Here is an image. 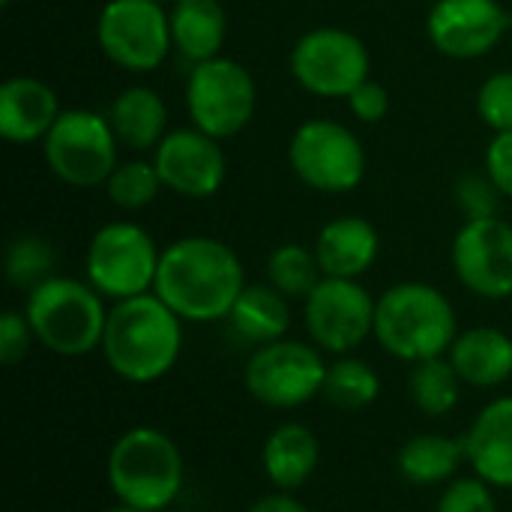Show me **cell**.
<instances>
[{
	"label": "cell",
	"instance_id": "obj_1",
	"mask_svg": "<svg viewBox=\"0 0 512 512\" xmlns=\"http://www.w3.org/2000/svg\"><path fill=\"white\" fill-rule=\"evenodd\" d=\"M246 288L240 255L216 237L192 234L162 249L153 294L186 324L228 321Z\"/></svg>",
	"mask_w": 512,
	"mask_h": 512
},
{
	"label": "cell",
	"instance_id": "obj_2",
	"mask_svg": "<svg viewBox=\"0 0 512 512\" xmlns=\"http://www.w3.org/2000/svg\"><path fill=\"white\" fill-rule=\"evenodd\" d=\"M183 324L186 321L153 291L114 303L99 348L105 366L135 387H150L168 378L183 354Z\"/></svg>",
	"mask_w": 512,
	"mask_h": 512
},
{
	"label": "cell",
	"instance_id": "obj_3",
	"mask_svg": "<svg viewBox=\"0 0 512 512\" xmlns=\"http://www.w3.org/2000/svg\"><path fill=\"white\" fill-rule=\"evenodd\" d=\"M459 336L450 297L429 282H396L375 306V342L402 363L447 357Z\"/></svg>",
	"mask_w": 512,
	"mask_h": 512
},
{
	"label": "cell",
	"instance_id": "obj_4",
	"mask_svg": "<svg viewBox=\"0 0 512 512\" xmlns=\"http://www.w3.org/2000/svg\"><path fill=\"white\" fill-rule=\"evenodd\" d=\"M105 483L117 504L168 512L183 492L186 462L168 432L156 426H132L108 450Z\"/></svg>",
	"mask_w": 512,
	"mask_h": 512
},
{
	"label": "cell",
	"instance_id": "obj_5",
	"mask_svg": "<svg viewBox=\"0 0 512 512\" xmlns=\"http://www.w3.org/2000/svg\"><path fill=\"white\" fill-rule=\"evenodd\" d=\"M108 309L105 297L87 279L72 276H51L24 300L36 345L63 360H81L102 348Z\"/></svg>",
	"mask_w": 512,
	"mask_h": 512
},
{
	"label": "cell",
	"instance_id": "obj_6",
	"mask_svg": "<svg viewBox=\"0 0 512 512\" xmlns=\"http://www.w3.org/2000/svg\"><path fill=\"white\" fill-rule=\"evenodd\" d=\"M162 249L138 222H108L102 225L84 252V279L105 300H129L150 294L156 285Z\"/></svg>",
	"mask_w": 512,
	"mask_h": 512
},
{
	"label": "cell",
	"instance_id": "obj_7",
	"mask_svg": "<svg viewBox=\"0 0 512 512\" xmlns=\"http://www.w3.org/2000/svg\"><path fill=\"white\" fill-rule=\"evenodd\" d=\"M327 366L330 363L321 348L285 336L249 354L243 366V387L264 408L294 411L324 393Z\"/></svg>",
	"mask_w": 512,
	"mask_h": 512
},
{
	"label": "cell",
	"instance_id": "obj_8",
	"mask_svg": "<svg viewBox=\"0 0 512 512\" xmlns=\"http://www.w3.org/2000/svg\"><path fill=\"white\" fill-rule=\"evenodd\" d=\"M51 174L75 189L105 186L111 171L120 165V141L108 114L90 108H69L57 117L42 141Z\"/></svg>",
	"mask_w": 512,
	"mask_h": 512
},
{
	"label": "cell",
	"instance_id": "obj_9",
	"mask_svg": "<svg viewBox=\"0 0 512 512\" xmlns=\"http://www.w3.org/2000/svg\"><path fill=\"white\" fill-rule=\"evenodd\" d=\"M288 165L312 192L345 195L354 192L366 177V150L345 123L315 117L294 129Z\"/></svg>",
	"mask_w": 512,
	"mask_h": 512
},
{
	"label": "cell",
	"instance_id": "obj_10",
	"mask_svg": "<svg viewBox=\"0 0 512 512\" xmlns=\"http://www.w3.org/2000/svg\"><path fill=\"white\" fill-rule=\"evenodd\" d=\"M294 81L321 99H348L363 81H369L372 57L366 42L345 27L306 30L288 57Z\"/></svg>",
	"mask_w": 512,
	"mask_h": 512
},
{
	"label": "cell",
	"instance_id": "obj_11",
	"mask_svg": "<svg viewBox=\"0 0 512 512\" xmlns=\"http://www.w3.org/2000/svg\"><path fill=\"white\" fill-rule=\"evenodd\" d=\"M255 108L258 84L243 63L219 54L192 66L186 81V111L195 129L219 141L234 138L252 123Z\"/></svg>",
	"mask_w": 512,
	"mask_h": 512
},
{
	"label": "cell",
	"instance_id": "obj_12",
	"mask_svg": "<svg viewBox=\"0 0 512 512\" xmlns=\"http://www.w3.org/2000/svg\"><path fill=\"white\" fill-rule=\"evenodd\" d=\"M96 42L114 66L153 72L174 48L168 6L156 0H108L96 18Z\"/></svg>",
	"mask_w": 512,
	"mask_h": 512
},
{
	"label": "cell",
	"instance_id": "obj_13",
	"mask_svg": "<svg viewBox=\"0 0 512 512\" xmlns=\"http://www.w3.org/2000/svg\"><path fill=\"white\" fill-rule=\"evenodd\" d=\"M375 306L360 279L324 276L303 300V327L315 348L333 357L354 354L369 336H375Z\"/></svg>",
	"mask_w": 512,
	"mask_h": 512
},
{
	"label": "cell",
	"instance_id": "obj_14",
	"mask_svg": "<svg viewBox=\"0 0 512 512\" xmlns=\"http://www.w3.org/2000/svg\"><path fill=\"white\" fill-rule=\"evenodd\" d=\"M453 270L483 300L512 297V225L501 216L465 219L453 237Z\"/></svg>",
	"mask_w": 512,
	"mask_h": 512
},
{
	"label": "cell",
	"instance_id": "obj_15",
	"mask_svg": "<svg viewBox=\"0 0 512 512\" xmlns=\"http://www.w3.org/2000/svg\"><path fill=\"white\" fill-rule=\"evenodd\" d=\"M153 165L162 177V186L189 201L213 198L228 174V159L219 138L195 126L171 129L153 150Z\"/></svg>",
	"mask_w": 512,
	"mask_h": 512
},
{
	"label": "cell",
	"instance_id": "obj_16",
	"mask_svg": "<svg viewBox=\"0 0 512 512\" xmlns=\"http://www.w3.org/2000/svg\"><path fill=\"white\" fill-rule=\"evenodd\" d=\"M510 30L501 0H435L426 15V36L435 51L453 60H477L498 48Z\"/></svg>",
	"mask_w": 512,
	"mask_h": 512
},
{
	"label": "cell",
	"instance_id": "obj_17",
	"mask_svg": "<svg viewBox=\"0 0 512 512\" xmlns=\"http://www.w3.org/2000/svg\"><path fill=\"white\" fill-rule=\"evenodd\" d=\"M468 468L498 492H512V396L480 408L462 435Z\"/></svg>",
	"mask_w": 512,
	"mask_h": 512
},
{
	"label": "cell",
	"instance_id": "obj_18",
	"mask_svg": "<svg viewBox=\"0 0 512 512\" xmlns=\"http://www.w3.org/2000/svg\"><path fill=\"white\" fill-rule=\"evenodd\" d=\"M60 114V99L42 78L12 75L0 84V135L9 144L45 141Z\"/></svg>",
	"mask_w": 512,
	"mask_h": 512
},
{
	"label": "cell",
	"instance_id": "obj_19",
	"mask_svg": "<svg viewBox=\"0 0 512 512\" xmlns=\"http://www.w3.org/2000/svg\"><path fill=\"white\" fill-rule=\"evenodd\" d=\"M312 249L324 276L360 279L375 267L381 255V237L378 228L363 216H336L318 231Z\"/></svg>",
	"mask_w": 512,
	"mask_h": 512
},
{
	"label": "cell",
	"instance_id": "obj_20",
	"mask_svg": "<svg viewBox=\"0 0 512 512\" xmlns=\"http://www.w3.org/2000/svg\"><path fill=\"white\" fill-rule=\"evenodd\" d=\"M447 357L462 384L477 390L504 387L512 378V336L492 324L459 330Z\"/></svg>",
	"mask_w": 512,
	"mask_h": 512
},
{
	"label": "cell",
	"instance_id": "obj_21",
	"mask_svg": "<svg viewBox=\"0 0 512 512\" xmlns=\"http://www.w3.org/2000/svg\"><path fill=\"white\" fill-rule=\"evenodd\" d=\"M321 462L318 435L306 423H279L261 447V471L276 492L303 489Z\"/></svg>",
	"mask_w": 512,
	"mask_h": 512
},
{
	"label": "cell",
	"instance_id": "obj_22",
	"mask_svg": "<svg viewBox=\"0 0 512 512\" xmlns=\"http://www.w3.org/2000/svg\"><path fill=\"white\" fill-rule=\"evenodd\" d=\"M108 120L114 126L120 147H129L135 153H153L159 141L171 132L168 105L147 84H132L120 90L108 108Z\"/></svg>",
	"mask_w": 512,
	"mask_h": 512
},
{
	"label": "cell",
	"instance_id": "obj_23",
	"mask_svg": "<svg viewBox=\"0 0 512 512\" xmlns=\"http://www.w3.org/2000/svg\"><path fill=\"white\" fill-rule=\"evenodd\" d=\"M462 465H468L462 438H450L441 432H420V435L408 438L396 453L399 477L417 489L453 483L459 477Z\"/></svg>",
	"mask_w": 512,
	"mask_h": 512
},
{
	"label": "cell",
	"instance_id": "obj_24",
	"mask_svg": "<svg viewBox=\"0 0 512 512\" xmlns=\"http://www.w3.org/2000/svg\"><path fill=\"white\" fill-rule=\"evenodd\" d=\"M171 42L195 66L222 54L228 18L219 0H177L168 9Z\"/></svg>",
	"mask_w": 512,
	"mask_h": 512
},
{
	"label": "cell",
	"instance_id": "obj_25",
	"mask_svg": "<svg viewBox=\"0 0 512 512\" xmlns=\"http://www.w3.org/2000/svg\"><path fill=\"white\" fill-rule=\"evenodd\" d=\"M228 327L231 333L252 345H270L288 336L291 330V306L288 297L282 291H276L270 282L267 285H246L243 294L237 297L231 315H228Z\"/></svg>",
	"mask_w": 512,
	"mask_h": 512
},
{
	"label": "cell",
	"instance_id": "obj_26",
	"mask_svg": "<svg viewBox=\"0 0 512 512\" xmlns=\"http://www.w3.org/2000/svg\"><path fill=\"white\" fill-rule=\"evenodd\" d=\"M408 396L414 408L426 417H447L456 411L462 399V378L453 369L450 357H432L411 366L408 375Z\"/></svg>",
	"mask_w": 512,
	"mask_h": 512
},
{
	"label": "cell",
	"instance_id": "obj_27",
	"mask_svg": "<svg viewBox=\"0 0 512 512\" xmlns=\"http://www.w3.org/2000/svg\"><path fill=\"white\" fill-rule=\"evenodd\" d=\"M378 396H381V375L375 372L372 363H366L354 354H345L327 366L321 399H327L333 408L363 411V408L375 405Z\"/></svg>",
	"mask_w": 512,
	"mask_h": 512
},
{
	"label": "cell",
	"instance_id": "obj_28",
	"mask_svg": "<svg viewBox=\"0 0 512 512\" xmlns=\"http://www.w3.org/2000/svg\"><path fill=\"white\" fill-rule=\"evenodd\" d=\"M54 267H57V252H54V246H51L48 237L33 234V231H24V234H18V237L9 240L6 261H3V273H6V282L12 288L30 294L36 285H42L45 279L57 276Z\"/></svg>",
	"mask_w": 512,
	"mask_h": 512
},
{
	"label": "cell",
	"instance_id": "obj_29",
	"mask_svg": "<svg viewBox=\"0 0 512 512\" xmlns=\"http://www.w3.org/2000/svg\"><path fill=\"white\" fill-rule=\"evenodd\" d=\"M321 279L318 255L303 243H282L267 258V282L288 300H306Z\"/></svg>",
	"mask_w": 512,
	"mask_h": 512
},
{
	"label": "cell",
	"instance_id": "obj_30",
	"mask_svg": "<svg viewBox=\"0 0 512 512\" xmlns=\"http://www.w3.org/2000/svg\"><path fill=\"white\" fill-rule=\"evenodd\" d=\"M162 177L153 165V159H129V162H120L111 177L105 180V195L114 207L126 210V213H135V210H144L150 207L159 192H162Z\"/></svg>",
	"mask_w": 512,
	"mask_h": 512
},
{
	"label": "cell",
	"instance_id": "obj_31",
	"mask_svg": "<svg viewBox=\"0 0 512 512\" xmlns=\"http://www.w3.org/2000/svg\"><path fill=\"white\" fill-rule=\"evenodd\" d=\"M477 114L492 132L512 129V69L489 75L477 90Z\"/></svg>",
	"mask_w": 512,
	"mask_h": 512
},
{
	"label": "cell",
	"instance_id": "obj_32",
	"mask_svg": "<svg viewBox=\"0 0 512 512\" xmlns=\"http://www.w3.org/2000/svg\"><path fill=\"white\" fill-rule=\"evenodd\" d=\"M498 489H492L486 480L477 474L471 477H456L453 483L444 486L435 512H498Z\"/></svg>",
	"mask_w": 512,
	"mask_h": 512
},
{
	"label": "cell",
	"instance_id": "obj_33",
	"mask_svg": "<svg viewBox=\"0 0 512 512\" xmlns=\"http://www.w3.org/2000/svg\"><path fill=\"white\" fill-rule=\"evenodd\" d=\"M501 189L492 183L489 174H477L468 171L456 180V204L465 213V219H486V216H498V201H501Z\"/></svg>",
	"mask_w": 512,
	"mask_h": 512
},
{
	"label": "cell",
	"instance_id": "obj_34",
	"mask_svg": "<svg viewBox=\"0 0 512 512\" xmlns=\"http://www.w3.org/2000/svg\"><path fill=\"white\" fill-rule=\"evenodd\" d=\"M36 345V336L30 330V321L24 315V309H6L0 315V363L3 366H18L30 348Z\"/></svg>",
	"mask_w": 512,
	"mask_h": 512
},
{
	"label": "cell",
	"instance_id": "obj_35",
	"mask_svg": "<svg viewBox=\"0 0 512 512\" xmlns=\"http://www.w3.org/2000/svg\"><path fill=\"white\" fill-rule=\"evenodd\" d=\"M348 111L360 120V123H381L390 111V93L384 84L378 81H363L348 99Z\"/></svg>",
	"mask_w": 512,
	"mask_h": 512
},
{
	"label": "cell",
	"instance_id": "obj_36",
	"mask_svg": "<svg viewBox=\"0 0 512 512\" xmlns=\"http://www.w3.org/2000/svg\"><path fill=\"white\" fill-rule=\"evenodd\" d=\"M486 174L501 189L504 198H512V129L495 132V138L486 147Z\"/></svg>",
	"mask_w": 512,
	"mask_h": 512
},
{
	"label": "cell",
	"instance_id": "obj_37",
	"mask_svg": "<svg viewBox=\"0 0 512 512\" xmlns=\"http://www.w3.org/2000/svg\"><path fill=\"white\" fill-rule=\"evenodd\" d=\"M246 512H312L300 498H294V492H270L264 498H258Z\"/></svg>",
	"mask_w": 512,
	"mask_h": 512
},
{
	"label": "cell",
	"instance_id": "obj_38",
	"mask_svg": "<svg viewBox=\"0 0 512 512\" xmlns=\"http://www.w3.org/2000/svg\"><path fill=\"white\" fill-rule=\"evenodd\" d=\"M105 512H147V510H135V507H126V504H114V507H108Z\"/></svg>",
	"mask_w": 512,
	"mask_h": 512
},
{
	"label": "cell",
	"instance_id": "obj_39",
	"mask_svg": "<svg viewBox=\"0 0 512 512\" xmlns=\"http://www.w3.org/2000/svg\"><path fill=\"white\" fill-rule=\"evenodd\" d=\"M156 3H162V6H171V3H177V0H156Z\"/></svg>",
	"mask_w": 512,
	"mask_h": 512
},
{
	"label": "cell",
	"instance_id": "obj_40",
	"mask_svg": "<svg viewBox=\"0 0 512 512\" xmlns=\"http://www.w3.org/2000/svg\"><path fill=\"white\" fill-rule=\"evenodd\" d=\"M9 3H12V0H0V6H9Z\"/></svg>",
	"mask_w": 512,
	"mask_h": 512
},
{
	"label": "cell",
	"instance_id": "obj_41",
	"mask_svg": "<svg viewBox=\"0 0 512 512\" xmlns=\"http://www.w3.org/2000/svg\"><path fill=\"white\" fill-rule=\"evenodd\" d=\"M429 3H435V0H429Z\"/></svg>",
	"mask_w": 512,
	"mask_h": 512
}]
</instances>
